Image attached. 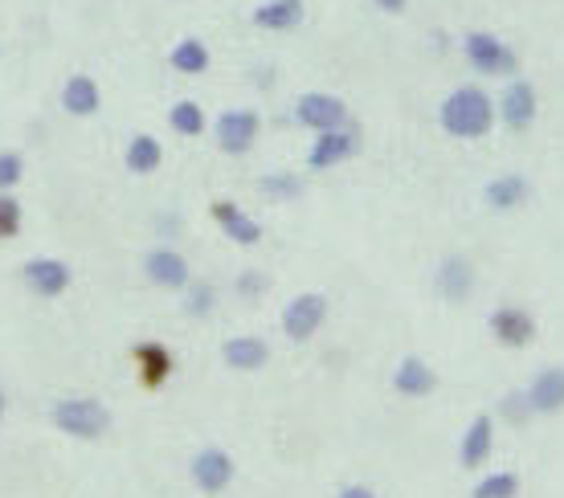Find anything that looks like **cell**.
Segmentation results:
<instances>
[{
	"label": "cell",
	"mask_w": 564,
	"mask_h": 498,
	"mask_svg": "<svg viewBox=\"0 0 564 498\" xmlns=\"http://www.w3.org/2000/svg\"><path fill=\"white\" fill-rule=\"evenodd\" d=\"M438 119H442V127L454 139H482L491 132V123H496V107H491V99L482 95L479 86H462V90H454L442 102Z\"/></svg>",
	"instance_id": "obj_1"
},
{
	"label": "cell",
	"mask_w": 564,
	"mask_h": 498,
	"mask_svg": "<svg viewBox=\"0 0 564 498\" xmlns=\"http://www.w3.org/2000/svg\"><path fill=\"white\" fill-rule=\"evenodd\" d=\"M53 425L70 437H103L111 429V413H106V404L99 400H62V404H53Z\"/></svg>",
	"instance_id": "obj_2"
},
{
	"label": "cell",
	"mask_w": 564,
	"mask_h": 498,
	"mask_svg": "<svg viewBox=\"0 0 564 498\" xmlns=\"http://www.w3.org/2000/svg\"><path fill=\"white\" fill-rule=\"evenodd\" d=\"M462 50H466V62L479 70V74H487V78H503V74L519 70L515 50L507 41H499L496 34H466Z\"/></svg>",
	"instance_id": "obj_3"
},
{
	"label": "cell",
	"mask_w": 564,
	"mask_h": 498,
	"mask_svg": "<svg viewBox=\"0 0 564 498\" xmlns=\"http://www.w3.org/2000/svg\"><path fill=\"white\" fill-rule=\"evenodd\" d=\"M324 319H327L324 295H299V299H291L287 311H283V332L291 335L294 344H308L311 335L324 327Z\"/></svg>",
	"instance_id": "obj_4"
},
{
	"label": "cell",
	"mask_w": 564,
	"mask_h": 498,
	"mask_svg": "<svg viewBox=\"0 0 564 498\" xmlns=\"http://www.w3.org/2000/svg\"><path fill=\"white\" fill-rule=\"evenodd\" d=\"M294 119L303 127H315V132H336L348 123V107L336 95H303L294 102Z\"/></svg>",
	"instance_id": "obj_5"
},
{
	"label": "cell",
	"mask_w": 564,
	"mask_h": 498,
	"mask_svg": "<svg viewBox=\"0 0 564 498\" xmlns=\"http://www.w3.org/2000/svg\"><path fill=\"white\" fill-rule=\"evenodd\" d=\"M192 482L205 490V495H217L234 482V458L225 449H201L192 458Z\"/></svg>",
	"instance_id": "obj_6"
},
{
	"label": "cell",
	"mask_w": 564,
	"mask_h": 498,
	"mask_svg": "<svg viewBox=\"0 0 564 498\" xmlns=\"http://www.w3.org/2000/svg\"><path fill=\"white\" fill-rule=\"evenodd\" d=\"M21 278H25V286L37 290V295L58 299V295L70 286V266L66 262H58V258H34V262H25Z\"/></svg>",
	"instance_id": "obj_7"
},
{
	"label": "cell",
	"mask_w": 564,
	"mask_h": 498,
	"mask_svg": "<svg viewBox=\"0 0 564 498\" xmlns=\"http://www.w3.org/2000/svg\"><path fill=\"white\" fill-rule=\"evenodd\" d=\"M258 139V115L254 111H225L217 119V144H222L229 155H241Z\"/></svg>",
	"instance_id": "obj_8"
},
{
	"label": "cell",
	"mask_w": 564,
	"mask_h": 498,
	"mask_svg": "<svg viewBox=\"0 0 564 498\" xmlns=\"http://www.w3.org/2000/svg\"><path fill=\"white\" fill-rule=\"evenodd\" d=\"M352 151H356V135L352 132H343V127H336V132H319V139H315V148H311V155H308V164L315 167V172H324V167L343 164Z\"/></svg>",
	"instance_id": "obj_9"
},
{
	"label": "cell",
	"mask_w": 564,
	"mask_h": 498,
	"mask_svg": "<svg viewBox=\"0 0 564 498\" xmlns=\"http://www.w3.org/2000/svg\"><path fill=\"white\" fill-rule=\"evenodd\" d=\"M499 115H503V123L507 127H515V132H524L531 119H536V90H531V83H524V78H515L507 90H503V102H499Z\"/></svg>",
	"instance_id": "obj_10"
},
{
	"label": "cell",
	"mask_w": 564,
	"mask_h": 498,
	"mask_svg": "<svg viewBox=\"0 0 564 498\" xmlns=\"http://www.w3.org/2000/svg\"><path fill=\"white\" fill-rule=\"evenodd\" d=\"M143 270L155 286H168V290H185L188 286V262L172 249H152L143 258Z\"/></svg>",
	"instance_id": "obj_11"
},
{
	"label": "cell",
	"mask_w": 564,
	"mask_h": 498,
	"mask_svg": "<svg viewBox=\"0 0 564 498\" xmlns=\"http://www.w3.org/2000/svg\"><path fill=\"white\" fill-rule=\"evenodd\" d=\"M434 286H438V295L446 302H466L471 290H475V270H471V262H462V258H446L442 266H438Z\"/></svg>",
	"instance_id": "obj_12"
},
{
	"label": "cell",
	"mask_w": 564,
	"mask_h": 498,
	"mask_svg": "<svg viewBox=\"0 0 564 498\" xmlns=\"http://www.w3.org/2000/svg\"><path fill=\"white\" fill-rule=\"evenodd\" d=\"M491 441H496V425H491V416H475L471 429L462 433L459 462L466 465V470H479V465L491 458Z\"/></svg>",
	"instance_id": "obj_13"
},
{
	"label": "cell",
	"mask_w": 564,
	"mask_h": 498,
	"mask_svg": "<svg viewBox=\"0 0 564 498\" xmlns=\"http://www.w3.org/2000/svg\"><path fill=\"white\" fill-rule=\"evenodd\" d=\"M393 388L401 393V397H429V393L438 388V376H434V368H429L426 360L410 356V360H401V364H397Z\"/></svg>",
	"instance_id": "obj_14"
},
{
	"label": "cell",
	"mask_w": 564,
	"mask_h": 498,
	"mask_svg": "<svg viewBox=\"0 0 564 498\" xmlns=\"http://www.w3.org/2000/svg\"><path fill=\"white\" fill-rule=\"evenodd\" d=\"M491 332H496L499 344H507V348H524L531 335H536V323H531L528 311H519V307H503L491 315Z\"/></svg>",
	"instance_id": "obj_15"
},
{
	"label": "cell",
	"mask_w": 564,
	"mask_h": 498,
	"mask_svg": "<svg viewBox=\"0 0 564 498\" xmlns=\"http://www.w3.org/2000/svg\"><path fill=\"white\" fill-rule=\"evenodd\" d=\"M213 216L222 221V229L229 241H238V246H258V241H262V225L250 221L238 204H229V200H213Z\"/></svg>",
	"instance_id": "obj_16"
},
{
	"label": "cell",
	"mask_w": 564,
	"mask_h": 498,
	"mask_svg": "<svg viewBox=\"0 0 564 498\" xmlns=\"http://www.w3.org/2000/svg\"><path fill=\"white\" fill-rule=\"evenodd\" d=\"M536 413H561L564 409V368H544L528 388Z\"/></svg>",
	"instance_id": "obj_17"
},
{
	"label": "cell",
	"mask_w": 564,
	"mask_h": 498,
	"mask_svg": "<svg viewBox=\"0 0 564 498\" xmlns=\"http://www.w3.org/2000/svg\"><path fill=\"white\" fill-rule=\"evenodd\" d=\"M303 21V0H266L254 9V25L258 29H271V34H283V29H294Z\"/></svg>",
	"instance_id": "obj_18"
},
{
	"label": "cell",
	"mask_w": 564,
	"mask_h": 498,
	"mask_svg": "<svg viewBox=\"0 0 564 498\" xmlns=\"http://www.w3.org/2000/svg\"><path fill=\"white\" fill-rule=\"evenodd\" d=\"M225 364L238 368V372H258V368H266V360H271V348L262 344V339H254V335H246V339H229L222 348Z\"/></svg>",
	"instance_id": "obj_19"
},
{
	"label": "cell",
	"mask_w": 564,
	"mask_h": 498,
	"mask_svg": "<svg viewBox=\"0 0 564 498\" xmlns=\"http://www.w3.org/2000/svg\"><path fill=\"white\" fill-rule=\"evenodd\" d=\"M136 360H139V381L148 384V388H155V384H164V376H172V356L164 344H139Z\"/></svg>",
	"instance_id": "obj_20"
},
{
	"label": "cell",
	"mask_w": 564,
	"mask_h": 498,
	"mask_svg": "<svg viewBox=\"0 0 564 498\" xmlns=\"http://www.w3.org/2000/svg\"><path fill=\"white\" fill-rule=\"evenodd\" d=\"M482 197H487L491 209L503 213V209H515V204H524V200H528V180H524V176H499V180L487 184V192H482Z\"/></svg>",
	"instance_id": "obj_21"
},
{
	"label": "cell",
	"mask_w": 564,
	"mask_h": 498,
	"mask_svg": "<svg viewBox=\"0 0 564 498\" xmlns=\"http://www.w3.org/2000/svg\"><path fill=\"white\" fill-rule=\"evenodd\" d=\"M62 107H66L70 115H95L99 111V86L90 83V78H70L66 90H62Z\"/></svg>",
	"instance_id": "obj_22"
},
{
	"label": "cell",
	"mask_w": 564,
	"mask_h": 498,
	"mask_svg": "<svg viewBox=\"0 0 564 498\" xmlns=\"http://www.w3.org/2000/svg\"><path fill=\"white\" fill-rule=\"evenodd\" d=\"M160 160H164V151H160V139H152V135H136V139L127 144V167L139 172V176L155 172Z\"/></svg>",
	"instance_id": "obj_23"
},
{
	"label": "cell",
	"mask_w": 564,
	"mask_h": 498,
	"mask_svg": "<svg viewBox=\"0 0 564 498\" xmlns=\"http://www.w3.org/2000/svg\"><path fill=\"white\" fill-rule=\"evenodd\" d=\"M172 66L180 70V74H205L209 70V50L205 41H197V37H185L176 50H172Z\"/></svg>",
	"instance_id": "obj_24"
},
{
	"label": "cell",
	"mask_w": 564,
	"mask_h": 498,
	"mask_svg": "<svg viewBox=\"0 0 564 498\" xmlns=\"http://www.w3.org/2000/svg\"><path fill=\"white\" fill-rule=\"evenodd\" d=\"M475 495H479V498H512V495H519V478H515L512 470L487 474V478L475 486Z\"/></svg>",
	"instance_id": "obj_25"
},
{
	"label": "cell",
	"mask_w": 564,
	"mask_h": 498,
	"mask_svg": "<svg viewBox=\"0 0 564 498\" xmlns=\"http://www.w3.org/2000/svg\"><path fill=\"white\" fill-rule=\"evenodd\" d=\"M168 119H172V127H176L180 135H201L205 132V115H201V107H197V102H176Z\"/></svg>",
	"instance_id": "obj_26"
},
{
	"label": "cell",
	"mask_w": 564,
	"mask_h": 498,
	"mask_svg": "<svg viewBox=\"0 0 564 498\" xmlns=\"http://www.w3.org/2000/svg\"><path fill=\"white\" fill-rule=\"evenodd\" d=\"M303 192V184L294 180V176H262V197L271 200H294Z\"/></svg>",
	"instance_id": "obj_27"
},
{
	"label": "cell",
	"mask_w": 564,
	"mask_h": 498,
	"mask_svg": "<svg viewBox=\"0 0 564 498\" xmlns=\"http://www.w3.org/2000/svg\"><path fill=\"white\" fill-rule=\"evenodd\" d=\"M213 299H217V290L209 283H188V299H185V311L188 315H209V307H213Z\"/></svg>",
	"instance_id": "obj_28"
},
{
	"label": "cell",
	"mask_w": 564,
	"mask_h": 498,
	"mask_svg": "<svg viewBox=\"0 0 564 498\" xmlns=\"http://www.w3.org/2000/svg\"><path fill=\"white\" fill-rule=\"evenodd\" d=\"M21 229V209L13 197H0V237H17Z\"/></svg>",
	"instance_id": "obj_29"
},
{
	"label": "cell",
	"mask_w": 564,
	"mask_h": 498,
	"mask_svg": "<svg viewBox=\"0 0 564 498\" xmlns=\"http://www.w3.org/2000/svg\"><path fill=\"white\" fill-rule=\"evenodd\" d=\"M21 172H25V164H21L17 151H0V188H13L21 180Z\"/></svg>",
	"instance_id": "obj_30"
},
{
	"label": "cell",
	"mask_w": 564,
	"mask_h": 498,
	"mask_svg": "<svg viewBox=\"0 0 564 498\" xmlns=\"http://www.w3.org/2000/svg\"><path fill=\"white\" fill-rule=\"evenodd\" d=\"M503 413H507V421H515V425H519V421H524L528 413H536V409H531L528 393H512V397L503 400Z\"/></svg>",
	"instance_id": "obj_31"
},
{
	"label": "cell",
	"mask_w": 564,
	"mask_h": 498,
	"mask_svg": "<svg viewBox=\"0 0 564 498\" xmlns=\"http://www.w3.org/2000/svg\"><path fill=\"white\" fill-rule=\"evenodd\" d=\"M238 290H241V295H246V299H258V295L266 290V278H262V274H241Z\"/></svg>",
	"instance_id": "obj_32"
},
{
	"label": "cell",
	"mask_w": 564,
	"mask_h": 498,
	"mask_svg": "<svg viewBox=\"0 0 564 498\" xmlns=\"http://www.w3.org/2000/svg\"><path fill=\"white\" fill-rule=\"evenodd\" d=\"M340 498H373V486H343Z\"/></svg>",
	"instance_id": "obj_33"
},
{
	"label": "cell",
	"mask_w": 564,
	"mask_h": 498,
	"mask_svg": "<svg viewBox=\"0 0 564 498\" xmlns=\"http://www.w3.org/2000/svg\"><path fill=\"white\" fill-rule=\"evenodd\" d=\"M373 4H376V9H385V13H401L410 0H373Z\"/></svg>",
	"instance_id": "obj_34"
},
{
	"label": "cell",
	"mask_w": 564,
	"mask_h": 498,
	"mask_svg": "<svg viewBox=\"0 0 564 498\" xmlns=\"http://www.w3.org/2000/svg\"><path fill=\"white\" fill-rule=\"evenodd\" d=\"M0 413H4V393H0Z\"/></svg>",
	"instance_id": "obj_35"
}]
</instances>
